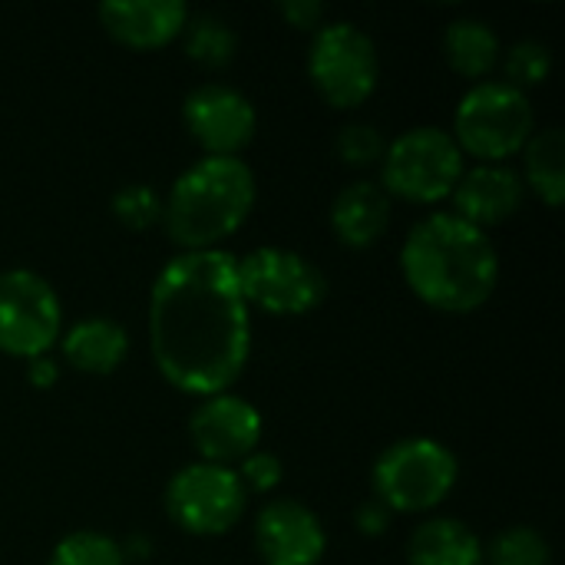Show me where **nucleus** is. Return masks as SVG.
<instances>
[{"label":"nucleus","instance_id":"nucleus-1","mask_svg":"<svg viewBox=\"0 0 565 565\" xmlns=\"http://www.w3.org/2000/svg\"><path fill=\"white\" fill-rule=\"evenodd\" d=\"M149 351L182 394L232 391L252 354V308L232 252H179L162 265L149 295Z\"/></svg>","mask_w":565,"mask_h":565},{"label":"nucleus","instance_id":"nucleus-2","mask_svg":"<svg viewBox=\"0 0 565 565\" xmlns=\"http://www.w3.org/2000/svg\"><path fill=\"white\" fill-rule=\"evenodd\" d=\"M401 271L424 305L447 315H470L493 298L500 255L483 228L457 212H434L404 238Z\"/></svg>","mask_w":565,"mask_h":565},{"label":"nucleus","instance_id":"nucleus-3","mask_svg":"<svg viewBox=\"0 0 565 565\" xmlns=\"http://www.w3.org/2000/svg\"><path fill=\"white\" fill-rule=\"evenodd\" d=\"M255 172L242 156H202L162 199V228L182 252L222 248L255 209Z\"/></svg>","mask_w":565,"mask_h":565},{"label":"nucleus","instance_id":"nucleus-4","mask_svg":"<svg viewBox=\"0 0 565 565\" xmlns=\"http://www.w3.org/2000/svg\"><path fill=\"white\" fill-rule=\"evenodd\" d=\"M533 132L536 113L530 93L510 86L507 79H480L460 96L450 136L463 156L480 162H507L523 152Z\"/></svg>","mask_w":565,"mask_h":565},{"label":"nucleus","instance_id":"nucleus-5","mask_svg":"<svg viewBox=\"0 0 565 565\" xmlns=\"http://www.w3.org/2000/svg\"><path fill=\"white\" fill-rule=\"evenodd\" d=\"M374 497L391 513H427L440 507L460 477L454 450L434 437H407L374 460Z\"/></svg>","mask_w":565,"mask_h":565},{"label":"nucleus","instance_id":"nucleus-6","mask_svg":"<svg viewBox=\"0 0 565 565\" xmlns=\"http://www.w3.org/2000/svg\"><path fill=\"white\" fill-rule=\"evenodd\" d=\"M467 162L457 139L440 126H414L387 142L381 159L384 192L414 205H434L447 199Z\"/></svg>","mask_w":565,"mask_h":565},{"label":"nucleus","instance_id":"nucleus-7","mask_svg":"<svg viewBox=\"0 0 565 565\" xmlns=\"http://www.w3.org/2000/svg\"><path fill=\"white\" fill-rule=\"evenodd\" d=\"M308 76L321 99H328L331 106H361L377 89V46L358 23L331 20L315 30V40L308 46Z\"/></svg>","mask_w":565,"mask_h":565},{"label":"nucleus","instance_id":"nucleus-8","mask_svg":"<svg viewBox=\"0 0 565 565\" xmlns=\"http://www.w3.org/2000/svg\"><path fill=\"white\" fill-rule=\"evenodd\" d=\"M238 285L248 308L275 318H301L328 298V278L311 258L271 245L238 258Z\"/></svg>","mask_w":565,"mask_h":565},{"label":"nucleus","instance_id":"nucleus-9","mask_svg":"<svg viewBox=\"0 0 565 565\" xmlns=\"http://www.w3.org/2000/svg\"><path fill=\"white\" fill-rule=\"evenodd\" d=\"M248 490L232 467L189 463L166 487V513L189 536H225L245 516Z\"/></svg>","mask_w":565,"mask_h":565},{"label":"nucleus","instance_id":"nucleus-10","mask_svg":"<svg viewBox=\"0 0 565 565\" xmlns=\"http://www.w3.org/2000/svg\"><path fill=\"white\" fill-rule=\"evenodd\" d=\"M63 334V305L53 285L30 271H0V351L20 361L50 354Z\"/></svg>","mask_w":565,"mask_h":565},{"label":"nucleus","instance_id":"nucleus-11","mask_svg":"<svg viewBox=\"0 0 565 565\" xmlns=\"http://www.w3.org/2000/svg\"><path fill=\"white\" fill-rule=\"evenodd\" d=\"M182 119L205 156H238L258 129V113L252 99L228 83H202L189 89L182 103Z\"/></svg>","mask_w":565,"mask_h":565},{"label":"nucleus","instance_id":"nucleus-12","mask_svg":"<svg viewBox=\"0 0 565 565\" xmlns=\"http://www.w3.org/2000/svg\"><path fill=\"white\" fill-rule=\"evenodd\" d=\"M265 434L262 414L245 397L225 391L202 397L189 417V440L205 463L235 467L258 450Z\"/></svg>","mask_w":565,"mask_h":565},{"label":"nucleus","instance_id":"nucleus-13","mask_svg":"<svg viewBox=\"0 0 565 565\" xmlns=\"http://www.w3.org/2000/svg\"><path fill=\"white\" fill-rule=\"evenodd\" d=\"M255 550L265 565H318L328 550V533L305 503L275 500L255 516Z\"/></svg>","mask_w":565,"mask_h":565},{"label":"nucleus","instance_id":"nucleus-14","mask_svg":"<svg viewBox=\"0 0 565 565\" xmlns=\"http://www.w3.org/2000/svg\"><path fill=\"white\" fill-rule=\"evenodd\" d=\"M450 195L457 205L454 212L487 232L490 225H500L520 212L526 199V185L510 162H480L473 169H463Z\"/></svg>","mask_w":565,"mask_h":565},{"label":"nucleus","instance_id":"nucleus-15","mask_svg":"<svg viewBox=\"0 0 565 565\" xmlns=\"http://www.w3.org/2000/svg\"><path fill=\"white\" fill-rule=\"evenodd\" d=\"M182 0H106L99 3V23L113 40L132 50H159L182 36L189 23Z\"/></svg>","mask_w":565,"mask_h":565},{"label":"nucleus","instance_id":"nucleus-16","mask_svg":"<svg viewBox=\"0 0 565 565\" xmlns=\"http://www.w3.org/2000/svg\"><path fill=\"white\" fill-rule=\"evenodd\" d=\"M391 225V195L381 182L358 179L331 202V228L348 248H371Z\"/></svg>","mask_w":565,"mask_h":565},{"label":"nucleus","instance_id":"nucleus-17","mask_svg":"<svg viewBox=\"0 0 565 565\" xmlns=\"http://www.w3.org/2000/svg\"><path fill=\"white\" fill-rule=\"evenodd\" d=\"M60 348H63V361L73 371L106 377V374H113L126 361L129 334L113 318L96 315V318H83V321L70 324L60 334Z\"/></svg>","mask_w":565,"mask_h":565},{"label":"nucleus","instance_id":"nucleus-18","mask_svg":"<svg viewBox=\"0 0 565 565\" xmlns=\"http://www.w3.org/2000/svg\"><path fill=\"white\" fill-rule=\"evenodd\" d=\"M407 563L483 565V543L467 523H460L454 516H434L414 530V536L407 543Z\"/></svg>","mask_w":565,"mask_h":565},{"label":"nucleus","instance_id":"nucleus-19","mask_svg":"<svg viewBox=\"0 0 565 565\" xmlns=\"http://www.w3.org/2000/svg\"><path fill=\"white\" fill-rule=\"evenodd\" d=\"M523 185H530L550 209L565 199V132L559 126H546L530 136L523 146Z\"/></svg>","mask_w":565,"mask_h":565},{"label":"nucleus","instance_id":"nucleus-20","mask_svg":"<svg viewBox=\"0 0 565 565\" xmlns=\"http://www.w3.org/2000/svg\"><path fill=\"white\" fill-rule=\"evenodd\" d=\"M444 53H447V63L460 73V76H470V79H480L487 76L500 56H503V46H500V36L497 30L487 23V20H477V17H460L447 26L444 33Z\"/></svg>","mask_w":565,"mask_h":565},{"label":"nucleus","instance_id":"nucleus-21","mask_svg":"<svg viewBox=\"0 0 565 565\" xmlns=\"http://www.w3.org/2000/svg\"><path fill=\"white\" fill-rule=\"evenodd\" d=\"M182 40H185L189 60L199 63V66H205V70L228 66L235 60V50H238V33L232 30V23H225L215 13H195V17H189V23L182 30Z\"/></svg>","mask_w":565,"mask_h":565},{"label":"nucleus","instance_id":"nucleus-22","mask_svg":"<svg viewBox=\"0 0 565 565\" xmlns=\"http://www.w3.org/2000/svg\"><path fill=\"white\" fill-rule=\"evenodd\" d=\"M483 563L490 565H550L553 550L550 540L533 526H510L493 536V543L483 550Z\"/></svg>","mask_w":565,"mask_h":565},{"label":"nucleus","instance_id":"nucleus-23","mask_svg":"<svg viewBox=\"0 0 565 565\" xmlns=\"http://www.w3.org/2000/svg\"><path fill=\"white\" fill-rule=\"evenodd\" d=\"M46 565H126V559H122L119 543L109 540L106 533L76 530L53 546Z\"/></svg>","mask_w":565,"mask_h":565},{"label":"nucleus","instance_id":"nucleus-24","mask_svg":"<svg viewBox=\"0 0 565 565\" xmlns=\"http://www.w3.org/2000/svg\"><path fill=\"white\" fill-rule=\"evenodd\" d=\"M500 60H503L507 83L516 86V89H523V93L533 89V86H540V83H546V76L553 70V53L540 40H520Z\"/></svg>","mask_w":565,"mask_h":565},{"label":"nucleus","instance_id":"nucleus-25","mask_svg":"<svg viewBox=\"0 0 565 565\" xmlns=\"http://www.w3.org/2000/svg\"><path fill=\"white\" fill-rule=\"evenodd\" d=\"M338 159L351 169H371L384 159L387 152V139L377 126L371 122H348L338 139H334Z\"/></svg>","mask_w":565,"mask_h":565},{"label":"nucleus","instance_id":"nucleus-26","mask_svg":"<svg viewBox=\"0 0 565 565\" xmlns=\"http://www.w3.org/2000/svg\"><path fill=\"white\" fill-rule=\"evenodd\" d=\"M113 215L126 225V228H152L156 222H162V199L152 185H142V182H132V185H122L113 202H109Z\"/></svg>","mask_w":565,"mask_h":565},{"label":"nucleus","instance_id":"nucleus-27","mask_svg":"<svg viewBox=\"0 0 565 565\" xmlns=\"http://www.w3.org/2000/svg\"><path fill=\"white\" fill-rule=\"evenodd\" d=\"M235 473H238V480H242V487H245L248 493H268V490H275V487L281 483L285 467H281V460H278L275 454L255 450V454H248V457L238 463Z\"/></svg>","mask_w":565,"mask_h":565},{"label":"nucleus","instance_id":"nucleus-28","mask_svg":"<svg viewBox=\"0 0 565 565\" xmlns=\"http://www.w3.org/2000/svg\"><path fill=\"white\" fill-rule=\"evenodd\" d=\"M391 520H394V513H391L377 497L364 500V503L354 510V526H358L364 536H384V533L391 530Z\"/></svg>","mask_w":565,"mask_h":565},{"label":"nucleus","instance_id":"nucleus-29","mask_svg":"<svg viewBox=\"0 0 565 565\" xmlns=\"http://www.w3.org/2000/svg\"><path fill=\"white\" fill-rule=\"evenodd\" d=\"M278 10L298 30H318L321 20H324V3L321 0H281Z\"/></svg>","mask_w":565,"mask_h":565},{"label":"nucleus","instance_id":"nucleus-30","mask_svg":"<svg viewBox=\"0 0 565 565\" xmlns=\"http://www.w3.org/2000/svg\"><path fill=\"white\" fill-rule=\"evenodd\" d=\"M56 377H60V371H56V361H53L50 354L26 361V381H30L33 387H40V391H43V387H53Z\"/></svg>","mask_w":565,"mask_h":565},{"label":"nucleus","instance_id":"nucleus-31","mask_svg":"<svg viewBox=\"0 0 565 565\" xmlns=\"http://www.w3.org/2000/svg\"><path fill=\"white\" fill-rule=\"evenodd\" d=\"M122 550V559H146L149 553H152V543L149 540H139V536H132L126 546H119Z\"/></svg>","mask_w":565,"mask_h":565}]
</instances>
